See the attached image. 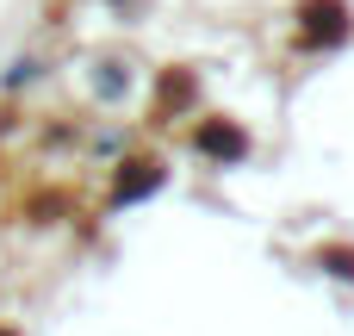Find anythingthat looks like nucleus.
Returning a JSON list of instances; mask_svg holds the SVG:
<instances>
[{
	"mask_svg": "<svg viewBox=\"0 0 354 336\" xmlns=\"http://www.w3.org/2000/svg\"><path fill=\"white\" fill-rule=\"evenodd\" d=\"M305 31L336 44V37L348 31V12H342V0H305Z\"/></svg>",
	"mask_w": 354,
	"mask_h": 336,
	"instance_id": "nucleus-1",
	"label": "nucleus"
},
{
	"mask_svg": "<svg viewBox=\"0 0 354 336\" xmlns=\"http://www.w3.org/2000/svg\"><path fill=\"white\" fill-rule=\"evenodd\" d=\"M212 156H243V131L236 125H205V137H199Z\"/></svg>",
	"mask_w": 354,
	"mask_h": 336,
	"instance_id": "nucleus-2",
	"label": "nucleus"
},
{
	"mask_svg": "<svg viewBox=\"0 0 354 336\" xmlns=\"http://www.w3.org/2000/svg\"><path fill=\"white\" fill-rule=\"evenodd\" d=\"M131 168H137V175H124V181H118V193H124V200H137V193H149V187L162 181V175H156L149 162H131Z\"/></svg>",
	"mask_w": 354,
	"mask_h": 336,
	"instance_id": "nucleus-3",
	"label": "nucleus"
}]
</instances>
